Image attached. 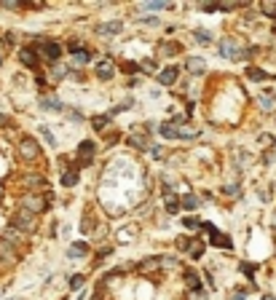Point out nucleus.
Masks as SVG:
<instances>
[{
    "mask_svg": "<svg viewBox=\"0 0 276 300\" xmlns=\"http://www.w3.org/2000/svg\"><path fill=\"white\" fill-rule=\"evenodd\" d=\"M244 75H247V81H252V83H260V81H268V78H271L266 70L258 67V65H247V67H244Z\"/></svg>",
    "mask_w": 276,
    "mask_h": 300,
    "instance_id": "nucleus-42",
    "label": "nucleus"
},
{
    "mask_svg": "<svg viewBox=\"0 0 276 300\" xmlns=\"http://www.w3.org/2000/svg\"><path fill=\"white\" fill-rule=\"evenodd\" d=\"M190 41H193L196 46H201V49H207V46H214V32L207 30V27H193L190 30Z\"/></svg>",
    "mask_w": 276,
    "mask_h": 300,
    "instance_id": "nucleus-33",
    "label": "nucleus"
},
{
    "mask_svg": "<svg viewBox=\"0 0 276 300\" xmlns=\"http://www.w3.org/2000/svg\"><path fill=\"white\" fill-rule=\"evenodd\" d=\"M102 145H100V139H94V137H83L78 139V145L73 150V166H78V169H91L94 161H97V155H100Z\"/></svg>",
    "mask_w": 276,
    "mask_h": 300,
    "instance_id": "nucleus-5",
    "label": "nucleus"
},
{
    "mask_svg": "<svg viewBox=\"0 0 276 300\" xmlns=\"http://www.w3.org/2000/svg\"><path fill=\"white\" fill-rule=\"evenodd\" d=\"M169 153H172V150L166 148L164 142H153V148H150L145 155H148L150 161H166V158H169Z\"/></svg>",
    "mask_w": 276,
    "mask_h": 300,
    "instance_id": "nucleus-41",
    "label": "nucleus"
},
{
    "mask_svg": "<svg viewBox=\"0 0 276 300\" xmlns=\"http://www.w3.org/2000/svg\"><path fill=\"white\" fill-rule=\"evenodd\" d=\"M0 260L6 263V268H8V271H16V268L22 266V263L27 260V255H25V252H19L14 244L6 242V238L0 236Z\"/></svg>",
    "mask_w": 276,
    "mask_h": 300,
    "instance_id": "nucleus-14",
    "label": "nucleus"
},
{
    "mask_svg": "<svg viewBox=\"0 0 276 300\" xmlns=\"http://www.w3.org/2000/svg\"><path fill=\"white\" fill-rule=\"evenodd\" d=\"M6 67V54H0V70Z\"/></svg>",
    "mask_w": 276,
    "mask_h": 300,
    "instance_id": "nucleus-57",
    "label": "nucleus"
},
{
    "mask_svg": "<svg viewBox=\"0 0 276 300\" xmlns=\"http://www.w3.org/2000/svg\"><path fill=\"white\" fill-rule=\"evenodd\" d=\"M218 196L225 198V201H239L244 196V190H242V183L239 179H231V183H223L220 190H218Z\"/></svg>",
    "mask_w": 276,
    "mask_h": 300,
    "instance_id": "nucleus-31",
    "label": "nucleus"
},
{
    "mask_svg": "<svg viewBox=\"0 0 276 300\" xmlns=\"http://www.w3.org/2000/svg\"><path fill=\"white\" fill-rule=\"evenodd\" d=\"M16 65L22 70H27V73H32V75H38V73L46 70L43 59H41V51L35 49V46H27V43L16 49Z\"/></svg>",
    "mask_w": 276,
    "mask_h": 300,
    "instance_id": "nucleus-8",
    "label": "nucleus"
},
{
    "mask_svg": "<svg viewBox=\"0 0 276 300\" xmlns=\"http://www.w3.org/2000/svg\"><path fill=\"white\" fill-rule=\"evenodd\" d=\"M159 198L164 204L166 217H183V204H180V190H159Z\"/></svg>",
    "mask_w": 276,
    "mask_h": 300,
    "instance_id": "nucleus-17",
    "label": "nucleus"
},
{
    "mask_svg": "<svg viewBox=\"0 0 276 300\" xmlns=\"http://www.w3.org/2000/svg\"><path fill=\"white\" fill-rule=\"evenodd\" d=\"M201 137V126L196 121H185L177 129V142H196Z\"/></svg>",
    "mask_w": 276,
    "mask_h": 300,
    "instance_id": "nucleus-30",
    "label": "nucleus"
},
{
    "mask_svg": "<svg viewBox=\"0 0 276 300\" xmlns=\"http://www.w3.org/2000/svg\"><path fill=\"white\" fill-rule=\"evenodd\" d=\"M78 185H81V169L70 164L67 169L59 174V188H62V190H73V188H78Z\"/></svg>",
    "mask_w": 276,
    "mask_h": 300,
    "instance_id": "nucleus-28",
    "label": "nucleus"
},
{
    "mask_svg": "<svg viewBox=\"0 0 276 300\" xmlns=\"http://www.w3.org/2000/svg\"><path fill=\"white\" fill-rule=\"evenodd\" d=\"M239 271H242V273L247 276V279L252 282V279H255V273H258V266H255V263H247V260H242V263H239Z\"/></svg>",
    "mask_w": 276,
    "mask_h": 300,
    "instance_id": "nucleus-46",
    "label": "nucleus"
},
{
    "mask_svg": "<svg viewBox=\"0 0 276 300\" xmlns=\"http://www.w3.org/2000/svg\"><path fill=\"white\" fill-rule=\"evenodd\" d=\"M140 62V73H142V78H155L161 73V62L155 56H140L137 59Z\"/></svg>",
    "mask_w": 276,
    "mask_h": 300,
    "instance_id": "nucleus-32",
    "label": "nucleus"
},
{
    "mask_svg": "<svg viewBox=\"0 0 276 300\" xmlns=\"http://www.w3.org/2000/svg\"><path fill=\"white\" fill-rule=\"evenodd\" d=\"M54 201H56V193H54V190H51V193H46V196H38V193H19L14 207H19V209H25V212H32V214H38V217H43V214L51 212Z\"/></svg>",
    "mask_w": 276,
    "mask_h": 300,
    "instance_id": "nucleus-4",
    "label": "nucleus"
},
{
    "mask_svg": "<svg viewBox=\"0 0 276 300\" xmlns=\"http://www.w3.org/2000/svg\"><path fill=\"white\" fill-rule=\"evenodd\" d=\"M89 300H107V297H105L102 292H91V295H89Z\"/></svg>",
    "mask_w": 276,
    "mask_h": 300,
    "instance_id": "nucleus-55",
    "label": "nucleus"
},
{
    "mask_svg": "<svg viewBox=\"0 0 276 300\" xmlns=\"http://www.w3.org/2000/svg\"><path fill=\"white\" fill-rule=\"evenodd\" d=\"M89 279H91V276L83 273V271L70 273L67 276V292H83V290H86V284H89Z\"/></svg>",
    "mask_w": 276,
    "mask_h": 300,
    "instance_id": "nucleus-36",
    "label": "nucleus"
},
{
    "mask_svg": "<svg viewBox=\"0 0 276 300\" xmlns=\"http://www.w3.org/2000/svg\"><path fill=\"white\" fill-rule=\"evenodd\" d=\"M142 75H134V78H124V89H129V91H134V89H140L142 86Z\"/></svg>",
    "mask_w": 276,
    "mask_h": 300,
    "instance_id": "nucleus-49",
    "label": "nucleus"
},
{
    "mask_svg": "<svg viewBox=\"0 0 276 300\" xmlns=\"http://www.w3.org/2000/svg\"><path fill=\"white\" fill-rule=\"evenodd\" d=\"M0 236L6 238V242H11L19 252H25V255H30V249H32V236H27L25 231H19V228H14L11 223L3 225V231H0Z\"/></svg>",
    "mask_w": 276,
    "mask_h": 300,
    "instance_id": "nucleus-13",
    "label": "nucleus"
},
{
    "mask_svg": "<svg viewBox=\"0 0 276 300\" xmlns=\"http://www.w3.org/2000/svg\"><path fill=\"white\" fill-rule=\"evenodd\" d=\"M3 300H25V297H3Z\"/></svg>",
    "mask_w": 276,
    "mask_h": 300,
    "instance_id": "nucleus-58",
    "label": "nucleus"
},
{
    "mask_svg": "<svg viewBox=\"0 0 276 300\" xmlns=\"http://www.w3.org/2000/svg\"><path fill=\"white\" fill-rule=\"evenodd\" d=\"M113 126H115V121H113L107 113H91V115H89V129H91L97 137H102L105 131L113 129Z\"/></svg>",
    "mask_w": 276,
    "mask_h": 300,
    "instance_id": "nucleus-26",
    "label": "nucleus"
},
{
    "mask_svg": "<svg viewBox=\"0 0 276 300\" xmlns=\"http://www.w3.org/2000/svg\"><path fill=\"white\" fill-rule=\"evenodd\" d=\"M41 220L43 217H38V214H32V212H25V209H19V207H14L8 212V217H6V223H11L14 228H19V231H25L27 236H38V231H41Z\"/></svg>",
    "mask_w": 276,
    "mask_h": 300,
    "instance_id": "nucleus-7",
    "label": "nucleus"
},
{
    "mask_svg": "<svg viewBox=\"0 0 276 300\" xmlns=\"http://www.w3.org/2000/svg\"><path fill=\"white\" fill-rule=\"evenodd\" d=\"M118 70H121V75H124V78L142 75V73H140V62H137V59H121V62H118Z\"/></svg>",
    "mask_w": 276,
    "mask_h": 300,
    "instance_id": "nucleus-40",
    "label": "nucleus"
},
{
    "mask_svg": "<svg viewBox=\"0 0 276 300\" xmlns=\"http://www.w3.org/2000/svg\"><path fill=\"white\" fill-rule=\"evenodd\" d=\"M124 137H126V131L121 126H113L100 137V145L102 148H118V145H124Z\"/></svg>",
    "mask_w": 276,
    "mask_h": 300,
    "instance_id": "nucleus-29",
    "label": "nucleus"
},
{
    "mask_svg": "<svg viewBox=\"0 0 276 300\" xmlns=\"http://www.w3.org/2000/svg\"><path fill=\"white\" fill-rule=\"evenodd\" d=\"M201 276H204V284H207V287H209L212 292H218V282H214L212 271H201Z\"/></svg>",
    "mask_w": 276,
    "mask_h": 300,
    "instance_id": "nucleus-51",
    "label": "nucleus"
},
{
    "mask_svg": "<svg viewBox=\"0 0 276 300\" xmlns=\"http://www.w3.org/2000/svg\"><path fill=\"white\" fill-rule=\"evenodd\" d=\"M134 11V8H131ZM134 22L137 25H142V27H148V30H161L164 27V19L161 16H155V14H140V11H134Z\"/></svg>",
    "mask_w": 276,
    "mask_h": 300,
    "instance_id": "nucleus-37",
    "label": "nucleus"
},
{
    "mask_svg": "<svg viewBox=\"0 0 276 300\" xmlns=\"http://www.w3.org/2000/svg\"><path fill=\"white\" fill-rule=\"evenodd\" d=\"M14 153H16L19 164L38 166L43 161V142L35 134H30V131H19L16 139H14Z\"/></svg>",
    "mask_w": 276,
    "mask_h": 300,
    "instance_id": "nucleus-2",
    "label": "nucleus"
},
{
    "mask_svg": "<svg viewBox=\"0 0 276 300\" xmlns=\"http://www.w3.org/2000/svg\"><path fill=\"white\" fill-rule=\"evenodd\" d=\"M102 223V220H100ZM97 212H94L89 204L83 207V212H81V225H78V233L86 238V242H91V236H94V231H97Z\"/></svg>",
    "mask_w": 276,
    "mask_h": 300,
    "instance_id": "nucleus-20",
    "label": "nucleus"
},
{
    "mask_svg": "<svg viewBox=\"0 0 276 300\" xmlns=\"http://www.w3.org/2000/svg\"><path fill=\"white\" fill-rule=\"evenodd\" d=\"M134 276H140V279H150V276H164V273H161V255H145L142 260H137Z\"/></svg>",
    "mask_w": 276,
    "mask_h": 300,
    "instance_id": "nucleus-16",
    "label": "nucleus"
},
{
    "mask_svg": "<svg viewBox=\"0 0 276 300\" xmlns=\"http://www.w3.org/2000/svg\"><path fill=\"white\" fill-rule=\"evenodd\" d=\"M180 75H183V65L169 62V65H164V67H161V73H159V75H155V83H159L161 89L174 91V89L180 86Z\"/></svg>",
    "mask_w": 276,
    "mask_h": 300,
    "instance_id": "nucleus-15",
    "label": "nucleus"
},
{
    "mask_svg": "<svg viewBox=\"0 0 276 300\" xmlns=\"http://www.w3.org/2000/svg\"><path fill=\"white\" fill-rule=\"evenodd\" d=\"M199 196H201V201H204V204H214V201H218V198H214V193H212V190H207V188H201V190H199Z\"/></svg>",
    "mask_w": 276,
    "mask_h": 300,
    "instance_id": "nucleus-53",
    "label": "nucleus"
},
{
    "mask_svg": "<svg viewBox=\"0 0 276 300\" xmlns=\"http://www.w3.org/2000/svg\"><path fill=\"white\" fill-rule=\"evenodd\" d=\"M126 30V22L121 16H115V19H100V22H94V27H91V35L97 41L107 43L110 38H115V35H121Z\"/></svg>",
    "mask_w": 276,
    "mask_h": 300,
    "instance_id": "nucleus-9",
    "label": "nucleus"
},
{
    "mask_svg": "<svg viewBox=\"0 0 276 300\" xmlns=\"http://www.w3.org/2000/svg\"><path fill=\"white\" fill-rule=\"evenodd\" d=\"M183 70H185L190 78H201V75L209 73L207 59H204L201 54H185V59H183Z\"/></svg>",
    "mask_w": 276,
    "mask_h": 300,
    "instance_id": "nucleus-21",
    "label": "nucleus"
},
{
    "mask_svg": "<svg viewBox=\"0 0 276 300\" xmlns=\"http://www.w3.org/2000/svg\"><path fill=\"white\" fill-rule=\"evenodd\" d=\"M153 56L164 62V59H174V56H183L185 59V46L180 41H169V38H159L155 41V49H153Z\"/></svg>",
    "mask_w": 276,
    "mask_h": 300,
    "instance_id": "nucleus-12",
    "label": "nucleus"
},
{
    "mask_svg": "<svg viewBox=\"0 0 276 300\" xmlns=\"http://www.w3.org/2000/svg\"><path fill=\"white\" fill-rule=\"evenodd\" d=\"M273 228H276V214H273Z\"/></svg>",
    "mask_w": 276,
    "mask_h": 300,
    "instance_id": "nucleus-59",
    "label": "nucleus"
},
{
    "mask_svg": "<svg viewBox=\"0 0 276 300\" xmlns=\"http://www.w3.org/2000/svg\"><path fill=\"white\" fill-rule=\"evenodd\" d=\"M137 233H140V223H137V220H134V223H126V225L121 228V231L115 233V247H118V244H129V242H134Z\"/></svg>",
    "mask_w": 276,
    "mask_h": 300,
    "instance_id": "nucleus-34",
    "label": "nucleus"
},
{
    "mask_svg": "<svg viewBox=\"0 0 276 300\" xmlns=\"http://www.w3.org/2000/svg\"><path fill=\"white\" fill-rule=\"evenodd\" d=\"M207 244H209V247H214V249H225V252H231V249H233V238L228 236V233H223V231H214L212 236H207Z\"/></svg>",
    "mask_w": 276,
    "mask_h": 300,
    "instance_id": "nucleus-35",
    "label": "nucleus"
},
{
    "mask_svg": "<svg viewBox=\"0 0 276 300\" xmlns=\"http://www.w3.org/2000/svg\"><path fill=\"white\" fill-rule=\"evenodd\" d=\"M115 255V242H107V244H100L97 249L91 252V263H89V268L91 271H97V268H102L107 260H110Z\"/></svg>",
    "mask_w": 276,
    "mask_h": 300,
    "instance_id": "nucleus-24",
    "label": "nucleus"
},
{
    "mask_svg": "<svg viewBox=\"0 0 276 300\" xmlns=\"http://www.w3.org/2000/svg\"><path fill=\"white\" fill-rule=\"evenodd\" d=\"M3 273H11V271L6 268V263H3V260H0V279H3Z\"/></svg>",
    "mask_w": 276,
    "mask_h": 300,
    "instance_id": "nucleus-56",
    "label": "nucleus"
},
{
    "mask_svg": "<svg viewBox=\"0 0 276 300\" xmlns=\"http://www.w3.org/2000/svg\"><path fill=\"white\" fill-rule=\"evenodd\" d=\"M124 148H129L131 153H148L153 148V134L145 129V121H137L129 126L124 137Z\"/></svg>",
    "mask_w": 276,
    "mask_h": 300,
    "instance_id": "nucleus-6",
    "label": "nucleus"
},
{
    "mask_svg": "<svg viewBox=\"0 0 276 300\" xmlns=\"http://www.w3.org/2000/svg\"><path fill=\"white\" fill-rule=\"evenodd\" d=\"M65 118H67V124H70V126H83V124H89V115L83 113L78 105H67Z\"/></svg>",
    "mask_w": 276,
    "mask_h": 300,
    "instance_id": "nucleus-38",
    "label": "nucleus"
},
{
    "mask_svg": "<svg viewBox=\"0 0 276 300\" xmlns=\"http://www.w3.org/2000/svg\"><path fill=\"white\" fill-rule=\"evenodd\" d=\"M177 30H180L177 25H164V32H166V35H174Z\"/></svg>",
    "mask_w": 276,
    "mask_h": 300,
    "instance_id": "nucleus-54",
    "label": "nucleus"
},
{
    "mask_svg": "<svg viewBox=\"0 0 276 300\" xmlns=\"http://www.w3.org/2000/svg\"><path fill=\"white\" fill-rule=\"evenodd\" d=\"M260 300H266V297H260Z\"/></svg>",
    "mask_w": 276,
    "mask_h": 300,
    "instance_id": "nucleus-60",
    "label": "nucleus"
},
{
    "mask_svg": "<svg viewBox=\"0 0 276 300\" xmlns=\"http://www.w3.org/2000/svg\"><path fill=\"white\" fill-rule=\"evenodd\" d=\"M258 11L260 14H266V16H271V19H276V3H260Z\"/></svg>",
    "mask_w": 276,
    "mask_h": 300,
    "instance_id": "nucleus-50",
    "label": "nucleus"
},
{
    "mask_svg": "<svg viewBox=\"0 0 276 300\" xmlns=\"http://www.w3.org/2000/svg\"><path fill=\"white\" fill-rule=\"evenodd\" d=\"M91 75L94 78H97L100 83H113L118 75H121V70H118V62H115V59L113 56H100L97 59V65H94L91 67Z\"/></svg>",
    "mask_w": 276,
    "mask_h": 300,
    "instance_id": "nucleus-10",
    "label": "nucleus"
},
{
    "mask_svg": "<svg viewBox=\"0 0 276 300\" xmlns=\"http://www.w3.org/2000/svg\"><path fill=\"white\" fill-rule=\"evenodd\" d=\"M38 134H41V139L46 142V145H49L51 150H56L59 148V139L54 137V131H51V126H46V124H41L38 126Z\"/></svg>",
    "mask_w": 276,
    "mask_h": 300,
    "instance_id": "nucleus-44",
    "label": "nucleus"
},
{
    "mask_svg": "<svg viewBox=\"0 0 276 300\" xmlns=\"http://www.w3.org/2000/svg\"><path fill=\"white\" fill-rule=\"evenodd\" d=\"M201 223H204V220L199 217V214H183V217H180V225H183L190 236H196V233L201 231Z\"/></svg>",
    "mask_w": 276,
    "mask_h": 300,
    "instance_id": "nucleus-39",
    "label": "nucleus"
},
{
    "mask_svg": "<svg viewBox=\"0 0 276 300\" xmlns=\"http://www.w3.org/2000/svg\"><path fill=\"white\" fill-rule=\"evenodd\" d=\"M14 129H16V121L8 113L0 110V131H14Z\"/></svg>",
    "mask_w": 276,
    "mask_h": 300,
    "instance_id": "nucleus-47",
    "label": "nucleus"
},
{
    "mask_svg": "<svg viewBox=\"0 0 276 300\" xmlns=\"http://www.w3.org/2000/svg\"><path fill=\"white\" fill-rule=\"evenodd\" d=\"M0 11H14V14H25V0H0Z\"/></svg>",
    "mask_w": 276,
    "mask_h": 300,
    "instance_id": "nucleus-45",
    "label": "nucleus"
},
{
    "mask_svg": "<svg viewBox=\"0 0 276 300\" xmlns=\"http://www.w3.org/2000/svg\"><path fill=\"white\" fill-rule=\"evenodd\" d=\"M207 238H204V236H190V244H188V249H185V260L190 263V266H196V263H201L204 260V255H207Z\"/></svg>",
    "mask_w": 276,
    "mask_h": 300,
    "instance_id": "nucleus-19",
    "label": "nucleus"
},
{
    "mask_svg": "<svg viewBox=\"0 0 276 300\" xmlns=\"http://www.w3.org/2000/svg\"><path fill=\"white\" fill-rule=\"evenodd\" d=\"M94 252V247H91V242H86V238H75V242H70L67 244V249H65V257L67 260H86L89 255Z\"/></svg>",
    "mask_w": 276,
    "mask_h": 300,
    "instance_id": "nucleus-23",
    "label": "nucleus"
},
{
    "mask_svg": "<svg viewBox=\"0 0 276 300\" xmlns=\"http://www.w3.org/2000/svg\"><path fill=\"white\" fill-rule=\"evenodd\" d=\"M214 51H218L220 59H228V62H247V59L255 54V49H244V41L242 38H233V35L218 38V43H214Z\"/></svg>",
    "mask_w": 276,
    "mask_h": 300,
    "instance_id": "nucleus-3",
    "label": "nucleus"
},
{
    "mask_svg": "<svg viewBox=\"0 0 276 300\" xmlns=\"http://www.w3.org/2000/svg\"><path fill=\"white\" fill-rule=\"evenodd\" d=\"M38 107L43 113H51V115H65L67 113V102L56 97V91L51 94H38Z\"/></svg>",
    "mask_w": 276,
    "mask_h": 300,
    "instance_id": "nucleus-18",
    "label": "nucleus"
},
{
    "mask_svg": "<svg viewBox=\"0 0 276 300\" xmlns=\"http://www.w3.org/2000/svg\"><path fill=\"white\" fill-rule=\"evenodd\" d=\"M38 51H41V59H43L46 70L54 67V65H62V59H65V46H62V41H59V38H49Z\"/></svg>",
    "mask_w": 276,
    "mask_h": 300,
    "instance_id": "nucleus-11",
    "label": "nucleus"
},
{
    "mask_svg": "<svg viewBox=\"0 0 276 300\" xmlns=\"http://www.w3.org/2000/svg\"><path fill=\"white\" fill-rule=\"evenodd\" d=\"M258 145H263V150H271L276 145V137H271V134L263 131V134H258Z\"/></svg>",
    "mask_w": 276,
    "mask_h": 300,
    "instance_id": "nucleus-48",
    "label": "nucleus"
},
{
    "mask_svg": "<svg viewBox=\"0 0 276 300\" xmlns=\"http://www.w3.org/2000/svg\"><path fill=\"white\" fill-rule=\"evenodd\" d=\"M11 183H14V193H38V196H46L51 193V179L46 177V172L41 169H22L11 177Z\"/></svg>",
    "mask_w": 276,
    "mask_h": 300,
    "instance_id": "nucleus-1",
    "label": "nucleus"
},
{
    "mask_svg": "<svg viewBox=\"0 0 276 300\" xmlns=\"http://www.w3.org/2000/svg\"><path fill=\"white\" fill-rule=\"evenodd\" d=\"M180 6H174V3H164V0H148V3H137L134 6V11H140V14H155L159 16L161 11H177Z\"/></svg>",
    "mask_w": 276,
    "mask_h": 300,
    "instance_id": "nucleus-27",
    "label": "nucleus"
},
{
    "mask_svg": "<svg viewBox=\"0 0 276 300\" xmlns=\"http://www.w3.org/2000/svg\"><path fill=\"white\" fill-rule=\"evenodd\" d=\"M183 290L185 292H201L204 290V276H201V271L196 268V266H185V271H183Z\"/></svg>",
    "mask_w": 276,
    "mask_h": 300,
    "instance_id": "nucleus-22",
    "label": "nucleus"
},
{
    "mask_svg": "<svg viewBox=\"0 0 276 300\" xmlns=\"http://www.w3.org/2000/svg\"><path fill=\"white\" fill-rule=\"evenodd\" d=\"M247 292H249V290H244V287L231 290V292H228V300H247Z\"/></svg>",
    "mask_w": 276,
    "mask_h": 300,
    "instance_id": "nucleus-52",
    "label": "nucleus"
},
{
    "mask_svg": "<svg viewBox=\"0 0 276 300\" xmlns=\"http://www.w3.org/2000/svg\"><path fill=\"white\" fill-rule=\"evenodd\" d=\"M258 107L263 113H271L273 107H276V97H273V91H260L258 94Z\"/></svg>",
    "mask_w": 276,
    "mask_h": 300,
    "instance_id": "nucleus-43",
    "label": "nucleus"
},
{
    "mask_svg": "<svg viewBox=\"0 0 276 300\" xmlns=\"http://www.w3.org/2000/svg\"><path fill=\"white\" fill-rule=\"evenodd\" d=\"M180 204H183V212L185 214H196L204 207L199 190H180Z\"/></svg>",
    "mask_w": 276,
    "mask_h": 300,
    "instance_id": "nucleus-25",
    "label": "nucleus"
}]
</instances>
